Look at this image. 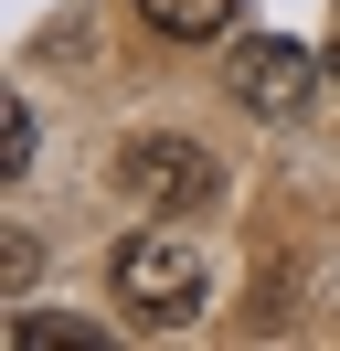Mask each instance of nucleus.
I'll list each match as a JSON object with an SVG mask.
<instances>
[{"label":"nucleus","mask_w":340,"mask_h":351,"mask_svg":"<svg viewBox=\"0 0 340 351\" xmlns=\"http://www.w3.org/2000/svg\"><path fill=\"white\" fill-rule=\"evenodd\" d=\"M106 298L127 308L138 330H191L202 319V298H212V277H202V256H191L181 234H127L117 256H106Z\"/></svg>","instance_id":"1"},{"label":"nucleus","mask_w":340,"mask_h":351,"mask_svg":"<svg viewBox=\"0 0 340 351\" xmlns=\"http://www.w3.org/2000/svg\"><path fill=\"white\" fill-rule=\"evenodd\" d=\"M117 192L138 202L149 223H191V213H212V202H223V171H212L202 138L138 128V138H117Z\"/></svg>","instance_id":"2"},{"label":"nucleus","mask_w":340,"mask_h":351,"mask_svg":"<svg viewBox=\"0 0 340 351\" xmlns=\"http://www.w3.org/2000/svg\"><path fill=\"white\" fill-rule=\"evenodd\" d=\"M319 64H330V53L287 43V32H255V43L234 53V96H245L255 117H298V107L319 96Z\"/></svg>","instance_id":"3"},{"label":"nucleus","mask_w":340,"mask_h":351,"mask_svg":"<svg viewBox=\"0 0 340 351\" xmlns=\"http://www.w3.org/2000/svg\"><path fill=\"white\" fill-rule=\"evenodd\" d=\"M138 22L170 32V43H223V32H234V0H138Z\"/></svg>","instance_id":"4"},{"label":"nucleus","mask_w":340,"mask_h":351,"mask_svg":"<svg viewBox=\"0 0 340 351\" xmlns=\"http://www.w3.org/2000/svg\"><path fill=\"white\" fill-rule=\"evenodd\" d=\"M21 171H32V107L11 96L0 107V181H21Z\"/></svg>","instance_id":"5"},{"label":"nucleus","mask_w":340,"mask_h":351,"mask_svg":"<svg viewBox=\"0 0 340 351\" xmlns=\"http://www.w3.org/2000/svg\"><path fill=\"white\" fill-rule=\"evenodd\" d=\"M330 75H340V11H330Z\"/></svg>","instance_id":"6"}]
</instances>
